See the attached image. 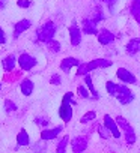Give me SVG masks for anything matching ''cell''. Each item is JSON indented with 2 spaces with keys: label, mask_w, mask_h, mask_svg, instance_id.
Here are the masks:
<instances>
[{
  "label": "cell",
  "mask_w": 140,
  "mask_h": 153,
  "mask_svg": "<svg viewBox=\"0 0 140 153\" xmlns=\"http://www.w3.org/2000/svg\"><path fill=\"white\" fill-rule=\"evenodd\" d=\"M71 104H76V101L73 99V93L68 92L65 96H63V101H62V105L59 108V116L63 122H69L73 117V107Z\"/></svg>",
  "instance_id": "1"
},
{
  "label": "cell",
  "mask_w": 140,
  "mask_h": 153,
  "mask_svg": "<svg viewBox=\"0 0 140 153\" xmlns=\"http://www.w3.org/2000/svg\"><path fill=\"white\" fill-rule=\"evenodd\" d=\"M54 33H56V26H54V23H51V21H47V23H45L44 26H41V27L38 29V32H36L38 39H39L41 42H45V44L54 38Z\"/></svg>",
  "instance_id": "2"
},
{
  "label": "cell",
  "mask_w": 140,
  "mask_h": 153,
  "mask_svg": "<svg viewBox=\"0 0 140 153\" xmlns=\"http://www.w3.org/2000/svg\"><path fill=\"white\" fill-rule=\"evenodd\" d=\"M112 65L110 60H106V59H95L92 60L91 63H85V65H79V74L80 75H86L89 71H94L97 68H109Z\"/></svg>",
  "instance_id": "3"
},
{
  "label": "cell",
  "mask_w": 140,
  "mask_h": 153,
  "mask_svg": "<svg viewBox=\"0 0 140 153\" xmlns=\"http://www.w3.org/2000/svg\"><path fill=\"white\" fill-rule=\"evenodd\" d=\"M115 96H116V98L119 99V102L124 104V105L130 104V102L133 101V98H134V96H133V92H131L127 86H118Z\"/></svg>",
  "instance_id": "4"
},
{
  "label": "cell",
  "mask_w": 140,
  "mask_h": 153,
  "mask_svg": "<svg viewBox=\"0 0 140 153\" xmlns=\"http://www.w3.org/2000/svg\"><path fill=\"white\" fill-rule=\"evenodd\" d=\"M118 126H121V128L124 129L127 143H128V144H134V143H136V134H134L133 128L130 126V123H128V122H125V119H124V117H118Z\"/></svg>",
  "instance_id": "5"
},
{
  "label": "cell",
  "mask_w": 140,
  "mask_h": 153,
  "mask_svg": "<svg viewBox=\"0 0 140 153\" xmlns=\"http://www.w3.org/2000/svg\"><path fill=\"white\" fill-rule=\"evenodd\" d=\"M18 63H20V66H21L23 71H30V69H33V68L36 66L38 62H36V59H35L33 56L23 53V54L18 57Z\"/></svg>",
  "instance_id": "6"
},
{
  "label": "cell",
  "mask_w": 140,
  "mask_h": 153,
  "mask_svg": "<svg viewBox=\"0 0 140 153\" xmlns=\"http://www.w3.org/2000/svg\"><path fill=\"white\" fill-rule=\"evenodd\" d=\"M104 126L110 131V134H112L115 138H119V137H121V132H119V126H118V123H116L109 114L104 116Z\"/></svg>",
  "instance_id": "7"
},
{
  "label": "cell",
  "mask_w": 140,
  "mask_h": 153,
  "mask_svg": "<svg viewBox=\"0 0 140 153\" xmlns=\"http://www.w3.org/2000/svg\"><path fill=\"white\" fill-rule=\"evenodd\" d=\"M116 75H118V78H119L121 81H124V83H130V84H136V83H137L136 76H134L130 71H127L125 68H119L118 72H116Z\"/></svg>",
  "instance_id": "8"
},
{
  "label": "cell",
  "mask_w": 140,
  "mask_h": 153,
  "mask_svg": "<svg viewBox=\"0 0 140 153\" xmlns=\"http://www.w3.org/2000/svg\"><path fill=\"white\" fill-rule=\"evenodd\" d=\"M113 41H115V35H113L110 30L103 29L101 32H98V42H100V44L109 45V44H112Z\"/></svg>",
  "instance_id": "9"
},
{
  "label": "cell",
  "mask_w": 140,
  "mask_h": 153,
  "mask_svg": "<svg viewBox=\"0 0 140 153\" xmlns=\"http://www.w3.org/2000/svg\"><path fill=\"white\" fill-rule=\"evenodd\" d=\"M32 26V21L30 20H21L20 23L15 24V29H14V38H18L23 32H26L29 27Z\"/></svg>",
  "instance_id": "10"
},
{
  "label": "cell",
  "mask_w": 140,
  "mask_h": 153,
  "mask_svg": "<svg viewBox=\"0 0 140 153\" xmlns=\"http://www.w3.org/2000/svg\"><path fill=\"white\" fill-rule=\"evenodd\" d=\"M69 36H71V44L73 45H79L82 42V32L76 24L69 27Z\"/></svg>",
  "instance_id": "11"
},
{
  "label": "cell",
  "mask_w": 140,
  "mask_h": 153,
  "mask_svg": "<svg viewBox=\"0 0 140 153\" xmlns=\"http://www.w3.org/2000/svg\"><path fill=\"white\" fill-rule=\"evenodd\" d=\"M83 30H85V33H88V35H97V33H98L97 21H94L92 18H91V20L86 18V20L83 21Z\"/></svg>",
  "instance_id": "12"
},
{
  "label": "cell",
  "mask_w": 140,
  "mask_h": 153,
  "mask_svg": "<svg viewBox=\"0 0 140 153\" xmlns=\"http://www.w3.org/2000/svg\"><path fill=\"white\" fill-rule=\"evenodd\" d=\"M73 150L74 152H83L86 147H88V140L85 137H77L73 140Z\"/></svg>",
  "instance_id": "13"
},
{
  "label": "cell",
  "mask_w": 140,
  "mask_h": 153,
  "mask_svg": "<svg viewBox=\"0 0 140 153\" xmlns=\"http://www.w3.org/2000/svg\"><path fill=\"white\" fill-rule=\"evenodd\" d=\"M79 65H80L79 59H74V57H66V59H63V60H62V63H60V69H62V71H65V72H68L73 66H79Z\"/></svg>",
  "instance_id": "14"
},
{
  "label": "cell",
  "mask_w": 140,
  "mask_h": 153,
  "mask_svg": "<svg viewBox=\"0 0 140 153\" xmlns=\"http://www.w3.org/2000/svg\"><path fill=\"white\" fill-rule=\"evenodd\" d=\"M60 131H62V128L60 126H57V128H53V129H44L42 132H41V138L42 140H53V138H56L59 134H60Z\"/></svg>",
  "instance_id": "15"
},
{
  "label": "cell",
  "mask_w": 140,
  "mask_h": 153,
  "mask_svg": "<svg viewBox=\"0 0 140 153\" xmlns=\"http://www.w3.org/2000/svg\"><path fill=\"white\" fill-rule=\"evenodd\" d=\"M15 65H17V57L15 56H8L2 62V66H3L5 71H14Z\"/></svg>",
  "instance_id": "16"
},
{
  "label": "cell",
  "mask_w": 140,
  "mask_h": 153,
  "mask_svg": "<svg viewBox=\"0 0 140 153\" xmlns=\"http://www.w3.org/2000/svg\"><path fill=\"white\" fill-rule=\"evenodd\" d=\"M127 51H128L130 54H136V53H139V51H140V39H139V38L131 39V41L127 44Z\"/></svg>",
  "instance_id": "17"
},
{
  "label": "cell",
  "mask_w": 140,
  "mask_h": 153,
  "mask_svg": "<svg viewBox=\"0 0 140 153\" xmlns=\"http://www.w3.org/2000/svg\"><path fill=\"white\" fill-rule=\"evenodd\" d=\"M20 89H21V93H23L24 96H30L32 92H33V83H32L30 80H23Z\"/></svg>",
  "instance_id": "18"
},
{
  "label": "cell",
  "mask_w": 140,
  "mask_h": 153,
  "mask_svg": "<svg viewBox=\"0 0 140 153\" xmlns=\"http://www.w3.org/2000/svg\"><path fill=\"white\" fill-rule=\"evenodd\" d=\"M17 143L18 146H29V135L24 129H21L20 134L17 135Z\"/></svg>",
  "instance_id": "19"
},
{
  "label": "cell",
  "mask_w": 140,
  "mask_h": 153,
  "mask_svg": "<svg viewBox=\"0 0 140 153\" xmlns=\"http://www.w3.org/2000/svg\"><path fill=\"white\" fill-rule=\"evenodd\" d=\"M131 12H133V17L136 18V21L140 23V0H134L133 8H131Z\"/></svg>",
  "instance_id": "20"
},
{
  "label": "cell",
  "mask_w": 140,
  "mask_h": 153,
  "mask_svg": "<svg viewBox=\"0 0 140 153\" xmlns=\"http://www.w3.org/2000/svg\"><path fill=\"white\" fill-rule=\"evenodd\" d=\"M85 83H86V86L91 89V92H92V96L97 99V98H98V92L95 90V87H94V84H92V78H91L89 75H86V76H85Z\"/></svg>",
  "instance_id": "21"
},
{
  "label": "cell",
  "mask_w": 140,
  "mask_h": 153,
  "mask_svg": "<svg viewBox=\"0 0 140 153\" xmlns=\"http://www.w3.org/2000/svg\"><path fill=\"white\" fill-rule=\"evenodd\" d=\"M47 44H48V48H50L53 53H59V51H60V44H59L57 41H53V39H51V41H48Z\"/></svg>",
  "instance_id": "22"
},
{
  "label": "cell",
  "mask_w": 140,
  "mask_h": 153,
  "mask_svg": "<svg viewBox=\"0 0 140 153\" xmlns=\"http://www.w3.org/2000/svg\"><path fill=\"white\" fill-rule=\"evenodd\" d=\"M68 141H69V138H68V137H63V138L60 140V143H59V146H57V152H59V153H62V152H65V150H66Z\"/></svg>",
  "instance_id": "23"
},
{
  "label": "cell",
  "mask_w": 140,
  "mask_h": 153,
  "mask_svg": "<svg viewBox=\"0 0 140 153\" xmlns=\"http://www.w3.org/2000/svg\"><path fill=\"white\" fill-rule=\"evenodd\" d=\"M106 87H107V92H109V95H112V96H115V93H116V87H118V84H115V83H112V81H107V84H106Z\"/></svg>",
  "instance_id": "24"
},
{
  "label": "cell",
  "mask_w": 140,
  "mask_h": 153,
  "mask_svg": "<svg viewBox=\"0 0 140 153\" xmlns=\"http://www.w3.org/2000/svg\"><path fill=\"white\" fill-rule=\"evenodd\" d=\"M5 108H6V111H8V113H12V111H15V110H17V105H15L12 101L6 99V101H5Z\"/></svg>",
  "instance_id": "25"
},
{
  "label": "cell",
  "mask_w": 140,
  "mask_h": 153,
  "mask_svg": "<svg viewBox=\"0 0 140 153\" xmlns=\"http://www.w3.org/2000/svg\"><path fill=\"white\" fill-rule=\"evenodd\" d=\"M95 113L94 111H91V113H88V114H85L83 117H82V123H88V122H92L94 119H95Z\"/></svg>",
  "instance_id": "26"
},
{
  "label": "cell",
  "mask_w": 140,
  "mask_h": 153,
  "mask_svg": "<svg viewBox=\"0 0 140 153\" xmlns=\"http://www.w3.org/2000/svg\"><path fill=\"white\" fill-rule=\"evenodd\" d=\"M103 18H104V15H103L101 9H95V11H94V17H92V20H94V21H101Z\"/></svg>",
  "instance_id": "27"
},
{
  "label": "cell",
  "mask_w": 140,
  "mask_h": 153,
  "mask_svg": "<svg viewBox=\"0 0 140 153\" xmlns=\"http://www.w3.org/2000/svg\"><path fill=\"white\" fill-rule=\"evenodd\" d=\"M107 131H109V129H107L104 125H101V126H100V135H101L103 138H106V140L112 135V134H110V132H107Z\"/></svg>",
  "instance_id": "28"
},
{
  "label": "cell",
  "mask_w": 140,
  "mask_h": 153,
  "mask_svg": "<svg viewBox=\"0 0 140 153\" xmlns=\"http://www.w3.org/2000/svg\"><path fill=\"white\" fill-rule=\"evenodd\" d=\"M79 93H80V96H82V98H89V92H88L83 86H80V87H79Z\"/></svg>",
  "instance_id": "29"
},
{
  "label": "cell",
  "mask_w": 140,
  "mask_h": 153,
  "mask_svg": "<svg viewBox=\"0 0 140 153\" xmlns=\"http://www.w3.org/2000/svg\"><path fill=\"white\" fill-rule=\"evenodd\" d=\"M30 5H32L30 0H18V6H21V8H29Z\"/></svg>",
  "instance_id": "30"
},
{
  "label": "cell",
  "mask_w": 140,
  "mask_h": 153,
  "mask_svg": "<svg viewBox=\"0 0 140 153\" xmlns=\"http://www.w3.org/2000/svg\"><path fill=\"white\" fill-rule=\"evenodd\" d=\"M36 123L41 125V126H47V125H48V119H45V117H38V119H36Z\"/></svg>",
  "instance_id": "31"
},
{
  "label": "cell",
  "mask_w": 140,
  "mask_h": 153,
  "mask_svg": "<svg viewBox=\"0 0 140 153\" xmlns=\"http://www.w3.org/2000/svg\"><path fill=\"white\" fill-rule=\"evenodd\" d=\"M0 44H6V35L2 27H0Z\"/></svg>",
  "instance_id": "32"
},
{
  "label": "cell",
  "mask_w": 140,
  "mask_h": 153,
  "mask_svg": "<svg viewBox=\"0 0 140 153\" xmlns=\"http://www.w3.org/2000/svg\"><path fill=\"white\" fill-rule=\"evenodd\" d=\"M50 81H51V84H60V76L59 75H53Z\"/></svg>",
  "instance_id": "33"
},
{
  "label": "cell",
  "mask_w": 140,
  "mask_h": 153,
  "mask_svg": "<svg viewBox=\"0 0 140 153\" xmlns=\"http://www.w3.org/2000/svg\"><path fill=\"white\" fill-rule=\"evenodd\" d=\"M107 2H109V8H110V11H112V12H115L113 9H115V5H116L118 0H107Z\"/></svg>",
  "instance_id": "34"
},
{
  "label": "cell",
  "mask_w": 140,
  "mask_h": 153,
  "mask_svg": "<svg viewBox=\"0 0 140 153\" xmlns=\"http://www.w3.org/2000/svg\"><path fill=\"white\" fill-rule=\"evenodd\" d=\"M5 5H6V0H0V9L5 8Z\"/></svg>",
  "instance_id": "35"
},
{
  "label": "cell",
  "mask_w": 140,
  "mask_h": 153,
  "mask_svg": "<svg viewBox=\"0 0 140 153\" xmlns=\"http://www.w3.org/2000/svg\"><path fill=\"white\" fill-rule=\"evenodd\" d=\"M103 2H107V0H103Z\"/></svg>",
  "instance_id": "36"
},
{
  "label": "cell",
  "mask_w": 140,
  "mask_h": 153,
  "mask_svg": "<svg viewBox=\"0 0 140 153\" xmlns=\"http://www.w3.org/2000/svg\"><path fill=\"white\" fill-rule=\"evenodd\" d=\"M0 89H2V84H0Z\"/></svg>",
  "instance_id": "37"
}]
</instances>
